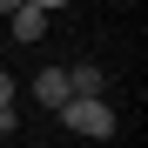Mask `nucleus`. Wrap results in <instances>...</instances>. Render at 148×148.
Returning <instances> with one entry per match:
<instances>
[{
    "instance_id": "nucleus-1",
    "label": "nucleus",
    "mask_w": 148,
    "mask_h": 148,
    "mask_svg": "<svg viewBox=\"0 0 148 148\" xmlns=\"http://www.w3.org/2000/svg\"><path fill=\"white\" fill-rule=\"evenodd\" d=\"M54 114H61V128L88 135V141H108V135H114V108H108V94H67Z\"/></svg>"
},
{
    "instance_id": "nucleus-2",
    "label": "nucleus",
    "mask_w": 148,
    "mask_h": 148,
    "mask_svg": "<svg viewBox=\"0 0 148 148\" xmlns=\"http://www.w3.org/2000/svg\"><path fill=\"white\" fill-rule=\"evenodd\" d=\"M47 34V14L40 7H27V0H20V7L7 14V40H20V47H27V40H40Z\"/></svg>"
},
{
    "instance_id": "nucleus-3",
    "label": "nucleus",
    "mask_w": 148,
    "mask_h": 148,
    "mask_svg": "<svg viewBox=\"0 0 148 148\" xmlns=\"http://www.w3.org/2000/svg\"><path fill=\"white\" fill-rule=\"evenodd\" d=\"M101 88H108V67L101 61H74L67 67V94H101Z\"/></svg>"
},
{
    "instance_id": "nucleus-4",
    "label": "nucleus",
    "mask_w": 148,
    "mask_h": 148,
    "mask_svg": "<svg viewBox=\"0 0 148 148\" xmlns=\"http://www.w3.org/2000/svg\"><path fill=\"white\" fill-rule=\"evenodd\" d=\"M34 101H40V108H61V101H67V67H40V74H34Z\"/></svg>"
},
{
    "instance_id": "nucleus-5",
    "label": "nucleus",
    "mask_w": 148,
    "mask_h": 148,
    "mask_svg": "<svg viewBox=\"0 0 148 148\" xmlns=\"http://www.w3.org/2000/svg\"><path fill=\"white\" fill-rule=\"evenodd\" d=\"M14 94H20V88H14V74L0 67V108H14Z\"/></svg>"
},
{
    "instance_id": "nucleus-6",
    "label": "nucleus",
    "mask_w": 148,
    "mask_h": 148,
    "mask_svg": "<svg viewBox=\"0 0 148 148\" xmlns=\"http://www.w3.org/2000/svg\"><path fill=\"white\" fill-rule=\"evenodd\" d=\"M27 7H40V14H61V7H67V0H27Z\"/></svg>"
},
{
    "instance_id": "nucleus-7",
    "label": "nucleus",
    "mask_w": 148,
    "mask_h": 148,
    "mask_svg": "<svg viewBox=\"0 0 148 148\" xmlns=\"http://www.w3.org/2000/svg\"><path fill=\"white\" fill-rule=\"evenodd\" d=\"M14 135V108H0V141H7Z\"/></svg>"
},
{
    "instance_id": "nucleus-8",
    "label": "nucleus",
    "mask_w": 148,
    "mask_h": 148,
    "mask_svg": "<svg viewBox=\"0 0 148 148\" xmlns=\"http://www.w3.org/2000/svg\"><path fill=\"white\" fill-rule=\"evenodd\" d=\"M14 7H20V0H0V14H14Z\"/></svg>"
}]
</instances>
